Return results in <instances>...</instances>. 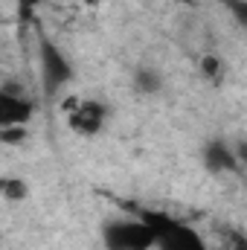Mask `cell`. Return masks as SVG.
<instances>
[{"label": "cell", "instance_id": "obj_7", "mask_svg": "<svg viewBox=\"0 0 247 250\" xmlns=\"http://www.w3.org/2000/svg\"><path fill=\"white\" fill-rule=\"evenodd\" d=\"M134 84H137L140 93H157V90L163 87V79H160L157 70H151V67H140L137 76H134Z\"/></svg>", "mask_w": 247, "mask_h": 250}, {"label": "cell", "instance_id": "obj_5", "mask_svg": "<svg viewBox=\"0 0 247 250\" xmlns=\"http://www.w3.org/2000/svg\"><path fill=\"white\" fill-rule=\"evenodd\" d=\"M32 102L23 96V90L15 87H3L0 90V128H12V125H26L32 120Z\"/></svg>", "mask_w": 247, "mask_h": 250}, {"label": "cell", "instance_id": "obj_14", "mask_svg": "<svg viewBox=\"0 0 247 250\" xmlns=\"http://www.w3.org/2000/svg\"><path fill=\"white\" fill-rule=\"evenodd\" d=\"M84 6H99V0H82Z\"/></svg>", "mask_w": 247, "mask_h": 250}, {"label": "cell", "instance_id": "obj_12", "mask_svg": "<svg viewBox=\"0 0 247 250\" xmlns=\"http://www.w3.org/2000/svg\"><path fill=\"white\" fill-rule=\"evenodd\" d=\"M18 6H21V15H23V18H29V15L35 12L38 0H18Z\"/></svg>", "mask_w": 247, "mask_h": 250}, {"label": "cell", "instance_id": "obj_9", "mask_svg": "<svg viewBox=\"0 0 247 250\" xmlns=\"http://www.w3.org/2000/svg\"><path fill=\"white\" fill-rule=\"evenodd\" d=\"M201 73H204L206 79L218 82V79H221V62H218V56H204V59H201Z\"/></svg>", "mask_w": 247, "mask_h": 250}, {"label": "cell", "instance_id": "obj_13", "mask_svg": "<svg viewBox=\"0 0 247 250\" xmlns=\"http://www.w3.org/2000/svg\"><path fill=\"white\" fill-rule=\"evenodd\" d=\"M236 157H239L242 163H247V143H239V146H236Z\"/></svg>", "mask_w": 247, "mask_h": 250}, {"label": "cell", "instance_id": "obj_8", "mask_svg": "<svg viewBox=\"0 0 247 250\" xmlns=\"http://www.w3.org/2000/svg\"><path fill=\"white\" fill-rule=\"evenodd\" d=\"M0 189H3V198L6 201H23L26 192H29V187L23 184V178H3Z\"/></svg>", "mask_w": 247, "mask_h": 250}, {"label": "cell", "instance_id": "obj_10", "mask_svg": "<svg viewBox=\"0 0 247 250\" xmlns=\"http://www.w3.org/2000/svg\"><path fill=\"white\" fill-rule=\"evenodd\" d=\"M0 140H3V143H9V146H18V143H23V140H26V131H23V125L0 128Z\"/></svg>", "mask_w": 247, "mask_h": 250}, {"label": "cell", "instance_id": "obj_3", "mask_svg": "<svg viewBox=\"0 0 247 250\" xmlns=\"http://www.w3.org/2000/svg\"><path fill=\"white\" fill-rule=\"evenodd\" d=\"M64 111H67V125L82 137L99 134L102 125H105V114H108L105 105L93 102V99H67Z\"/></svg>", "mask_w": 247, "mask_h": 250}, {"label": "cell", "instance_id": "obj_1", "mask_svg": "<svg viewBox=\"0 0 247 250\" xmlns=\"http://www.w3.org/2000/svg\"><path fill=\"white\" fill-rule=\"evenodd\" d=\"M105 248L108 250H151L157 248L154 224L143 218H117L105 227Z\"/></svg>", "mask_w": 247, "mask_h": 250}, {"label": "cell", "instance_id": "obj_2", "mask_svg": "<svg viewBox=\"0 0 247 250\" xmlns=\"http://www.w3.org/2000/svg\"><path fill=\"white\" fill-rule=\"evenodd\" d=\"M143 215L157 230V250H209L204 239L181 221H172L166 215H151V212H143Z\"/></svg>", "mask_w": 247, "mask_h": 250}, {"label": "cell", "instance_id": "obj_4", "mask_svg": "<svg viewBox=\"0 0 247 250\" xmlns=\"http://www.w3.org/2000/svg\"><path fill=\"white\" fill-rule=\"evenodd\" d=\"M41 76H44L47 93H59L73 76L70 62L64 59V53L53 41H41Z\"/></svg>", "mask_w": 247, "mask_h": 250}, {"label": "cell", "instance_id": "obj_6", "mask_svg": "<svg viewBox=\"0 0 247 250\" xmlns=\"http://www.w3.org/2000/svg\"><path fill=\"white\" fill-rule=\"evenodd\" d=\"M204 157H206L209 172H215V175H221V172H236L239 163H242V160L236 157V148H233V146H224V143H209L206 151H204Z\"/></svg>", "mask_w": 247, "mask_h": 250}, {"label": "cell", "instance_id": "obj_11", "mask_svg": "<svg viewBox=\"0 0 247 250\" xmlns=\"http://www.w3.org/2000/svg\"><path fill=\"white\" fill-rule=\"evenodd\" d=\"M230 9H233V15L239 18V23L247 26V0H230Z\"/></svg>", "mask_w": 247, "mask_h": 250}]
</instances>
